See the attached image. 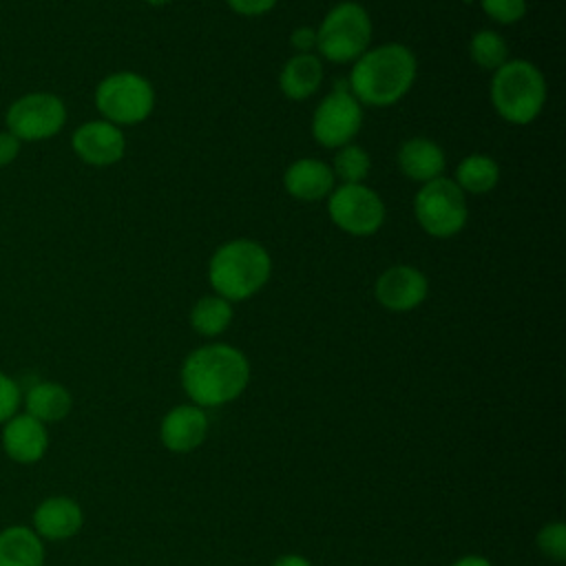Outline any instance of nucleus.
I'll use <instances>...</instances> for the list:
<instances>
[{
    "label": "nucleus",
    "mask_w": 566,
    "mask_h": 566,
    "mask_svg": "<svg viewBox=\"0 0 566 566\" xmlns=\"http://www.w3.org/2000/svg\"><path fill=\"white\" fill-rule=\"evenodd\" d=\"M250 382L245 354L228 343L192 349L181 365V385L197 407H219L243 394Z\"/></svg>",
    "instance_id": "obj_1"
},
{
    "label": "nucleus",
    "mask_w": 566,
    "mask_h": 566,
    "mask_svg": "<svg viewBox=\"0 0 566 566\" xmlns=\"http://www.w3.org/2000/svg\"><path fill=\"white\" fill-rule=\"evenodd\" d=\"M418 75V60L407 44L387 42L369 46L354 60L347 86L352 95L374 108L398 104L413 86Z\"/></svg>",
    "instance_id": "obj_2"
},
{
    "label": "nucleus",
    "mask_w": 566,
    "mask_h": 566,
    "mask_svg": "<svg viewBox=\"0 0 566 566\" xmlns=\"http://www.w3.org/2000/svg\"><path fill=\"white\" fill-rule=\"evenodd\" d=\"M272 276V256L254 239H230L208 261V283L230 303L252 298Z\"/></svg>",
    "instance_id": "obj_3"
},
{
    "label": "nucleus",
    "mask_w": 566,
    "mask_h": 566,
    "mask_svg": "<svg viewBox=\"0 0 566 566\" xmlns=\"http://www.w3.org/2000/svg\"><path fill=\"white\" fill-rule=\"evenodd\" d=\"M546 95L548 86L544 73L524 57H509L493 71L489 84V97L495 113L513 126L535 122L546 104Z\"/></svg>",
    "instance_id": "obj_4"
},
{
    "label": "nucleus",
    "mask_w": 566,
    "mask_h": 566,
    "mask_svg": "<svg viewBox=\"0 0 566 566\" xmlns=\"http://www.w3.org/2000/svg\"><path fill=\"white\" fill-rule=\"evenodd\" d=\"M371 35V18L360 2H336L316 29L318 57L334 64L354 62L369 49Z\"/></svg>",
    "instance_id": "obj_5"
},
{
    "label": "nucleus",
    "mask_w": 566,
    "mask_h": 566,
    "mask_svg": "<svg viewBox=\"0 0 566 566\" xmlns=\"http://www.w3.org/2000/svg\"><path fill=\"white\" fill-rule=\"evenodd\" d=\"M95 108L102 119L115 126H135L150 117L155 88L148 77L135 71H115L95 86Z\"/></svg>",
    "instance_id": "obj_6"
},
{
    "label": "nucleus",
    "mask_w": 566,
    "mask_h": 566,
    "mask_svg": "<svg viewBox=\"0 0 566 566\" xmlns=\"http://www.w3.org/2000/svg\"><path fill=\"white\" fill-rule=\"evenodd\" d=\"M413 217L429 237L449 239L469 221L467 195L451 177L444 175L420 184L413 197Z\"/></svg>",
    "instance_id": "obj_7"
},
{
    "label": "nucleus",
    "mask_w": 566,
    "mask_h": 566,
    "mask_svg": "<svg viewBox=\"0 0 566 566\" xmlns=\"http://www.w3.org/2000/svg\"><path fill=\"white\" fill-rule=\"evenodd\" d=\"M327 214L338 230L352 237H371L382 228L387 208L369 186L340 184L327 195Z\"/></svg>",
    "instance_id": "obj_8"
},
{
    "label": "nucleus",
    "mask_w": 566,
    "mask_h": 566,
    "mask_svg": "<svg viewBox=\"0 0 566 566\" xmlns=\"http://www.w3.org/2000/svg\"><path fill=\"white\" fill-rule=\"evenodd\" d=\"M4 124L20 142H44L64 128L66 104L49 91L24 93L9 104Z\"/></svg>",
    "instance_id": "obj_9"
},
{
    "label": "nucleus",
    "mask_w": 566,
    "mask_h": 566,
    "mask_svg": "<svg viewBox=\"0 0 566 566\" xmlns=\"http://www.w3.org/2000/svg\"><path fill=\"white\" fill-rule=\"evenodd\" d=\"M363 128V104L352 95L347 80L334 88L314 108L310 130L323 148H340L352 144Z\"/></svg>",
    "instance_id": "obj_10"
},
{
    "label": "nucleus",
    "mask_w": 566,
    "mask_h": 566,
    "mask_svg": "<svg viewBox=\"0 0 566 566\" xmlns=\"http://www.w3.org/2000/svg\"><path fill=\"white\" fill-rule=\"evenodd\" d=\"M429 294V281L416 265L398 263L382 270L374 285L376 301L396 314L416 310Z\"/></svg>",
    "instance_id": "obj_11"
},
{
    "label": "nucleus",
    "mask_w": 566,
    "mask_h": 566,
    "mask_svg": "<svg viewBox=\"0 0 566 566\" xmlns=\"http://www.w3.org/2000/svg\"><path fill=\"white\" fill-rule=\"evenodd\" d=\"M71 148L88 166L106 168L117 164L126 153L124 130L106 119H88L71 135Z\"/></svg>",
    "instance_id": "obj_12"
},
{
    "label": "nucleus",
    "mask_w": 566,
    "mask_h": 566,
    "mask_svg": "<svg viewBox=\"0 0 566 566\" xmlns=\"http://www.w3.org/2000/svg\"><path fill=\"white\" fill-rule=\"evenodd\" d=\"M2 451L15 464H35L49 449L46 424L29 413H15L2 424Z\"/></svg>",
    "instance_id": "obj_13"
},
{
    "label": "nucleus",
    "mask_w": 566,
    "mask_h": 566,
    "mask_svg": "<svg viewBox=\"0 0 566 566\" xmlns=\"http://www.w3.org/2000/svg\"><path fill=\"white\" fill-rule=\"evenodd\" d=\"M31 522V528L38 533L40 539L60 542L80 533L84 524V513L73 497L51 495L35 506Z\"/></svg>",
    "instance_id": "obj_14"
},
{
    "label": "nucleus",
    "mask_w": 566,
    "mask_h": 566,
    "mask_svg": "<svg viewBox=\"0 0 566 566\" xmlns=\"http://www.w3.org/2000/svg\"><path fill=\"white\" fill-rule=\"evenodd\" d=\"M336 186V177L323 159L301 157L294 159L283 172V188L290 197L312 203L325 199Z\"/></svg>",
    "instance_id": "obj_15"
},
{
    "label": "nucleus",
    "mask_w": 566,
    "mask_h": 566,
    "mask_svg": "<svg viewBox=\"0 0 566 566\" xmlns=\"http://www.w3.org/2000/svg\"><path fill=\"white\" fill-rule=\"evenodd\" d=\"M208 433L206 411L197 405H179L170 409L159 427V438L166 449L175 453H188L197 449Z\"/></svg>",
    "instance_id": "obj_16"
},
{
    "label": "nucleus",
    "mask_w": 566,
    "mask_h": 566,
    "mask_svg": "<svg viewBox=\"0 0 566 566\" xmlns=\"http://www.w3.org/2000/svg\"><path fill=\"white\" fill-rule=\"evenodd\" d=\"M396 161L400 172L418 184L442 177V170L447 166L442 146L429 137H409L407 142H402L396 153Z\"/></svg>",
    "instance_id": "obj_17"
},
{
    "label": "nucleus",
    "mask_w": 566,
    "mask_h": 566,
    "mask_svg": "<svg viewBox=\"0 0 566 566\" xmlns=\"http://www.w3.org/2000/svg\"><path fill=\"white\" fill-rule=\"evenodd\" d=\"M323 84V62L316 53H294L279 73V88L292 102L310 99Z\"/></svg>",
    "instance_id": "obj_18"
},
{
    "label": "nucleus",
    "mask_w": 566,
    "mask_h": 566,
    "mask_svg": "<svg viewBox=\"0 0 566 566\" xmlns=\"http://www.w3.org/2000/svg\"><path fill=\"white\" fill-rule=\"evenodd\" d=\"M22 402H24V413L33 416L42 424L64 420L73 407L71 391L55 380L33 382L22 396Z\"/></svg>",
    "instance_id": "obj_19"
},
{
    "label": "nucleus",
    "mask_w": 566,
    "mask_h": 566,
    "mask_svg": "<svg viewBox=\"0 0 566 566\" xmlns=\"http://www.w3.org/2000/svg\"><path fill=\"white\" fill-rule=\"evenodd\" d=\"M0 566H44V539L31 526L11 524L0 531Z\"/></svg>",
    "instance_id": "obj_20"
},
{
    "label": "nucleus",
    "mask_w": 566,
    "mask_h": 566,
    "mask_svg": "<svg viewBox=\"0 0 566 566\" xmlns=\"http://www.w3.org/2000/svg\"><path fill=\"white\" fill-rule=\"evenodd\" d=\"M451 179L464 195H486L500 181V166L491 155L471 153L455 166Z\"/></svg>",
    "instance_id": "obj_21"
},
{
    "label": "nucleus",
    "mask_w": 566,
    "mask_h": 566,
    "mask_svg": "<svg viewBox=\"0 0 566 566\" xmlns=\"http://www.w3.org/2000/svg\"><path fill=\"white\" fill-rule=\"evenodd\" d=\"M232 303L219 294L201 296L190 307V327L201 336H219L232 323Z\"/></svg>",
    "instance_id": "obj_22"
},
{
    "label": "nucleus",
    "mask_w": 566,
    "mask_h": 566,
    "mask_svg": "<svg viewBox=\"0 0 566 566\" xmlns=\"http://www.w3.org/2000/svg\"><path fill=\"white\" fill-rule=\"evenodd\" d=\"M469 57L475 66L495 71L509 60V44L502 33L493 29L475 31L469 40Z\"/></svg>",
    "instance_id": "obj_23"
},
{
    "label": "nucleus",
    "mask_w": 566,
    "mask_h": 566,
    "mask_svg": "<svg viewBox=\"0 0 566 566\" xmlns=\"http://www.w3.org/2000/svg\"><path fill=\"white\" fill-rule=\"evenodd\" d=\"M332 172L336 179H340V184H365L369 168H371V157L367 155V150L358 144H345L340 148H336V155L329 164Z\"/></svg>",
    "instance_id": "obj_24"
},
{
    "label": "nucleus",
    "mask_w": 566,
    "mask_h": 566,
    "mask_svg": "<svg viewBox=\"0 0 566 566\" xmlns=\"http://www.w3.org/2000/svg\"><path fill=\"white\" fill-rule=\"evenodd\" d=\"M537 548L553 562H564L566 557V526L562 522L544 524L537 533Z\"/></svg>",
    "instance_id": "obj_25"
},
{
    "label": "nucleus",
    "mask_w": 566,
    "mask_h": 566,
    "mask_svg": "<svg viewBox=\"0 0 566 566\" xmlns=\"http://www.w3.org/2000/svg\"><path fill=\"white\" fill-rule=\"evenodd\" d=\"M480 9L497 24H515L526 15V0H480Z\"/></svg>",
    "instance_id": "obj_26"
},
{
    "label": "nucleus",
    "mask_w": 566,
    "mask_h": 566,
    "mask_svg": "<svg viewBox=\"0 0 566 566\" xmlns=\"http://www.w3.org/2000/svg\"><path fill=\"white\" fill-rule=\"evenodd\" d=\"M20 405H22V387L18 385L15 378L0 371V424L13 418Z\"/></svg>",
    "instance_id": "obj_27"
},
{
    "label": "nucleus",
    "mask_w": 566,
    "mask_h": 566,
    "mask_svg": "<svg viewBox=\"0 0 566 566\" xmlns=\"http://www.w3.org/2000/svg\"><path fill=\"white\" fill-rule=\"evenodd\" d=\"M279 0H226V4L239 13V15H245V18H259V15H265L270 13L274 7H276Z\"/></svg>",
    "instance_id": "obj_28"
},
{
    "label": "nucleus",
    "mask_w": 566,
    "mask_h": 566,
    "mask_svg": "<svg viewBox=\"0 0 566 566\" xmlns=\"http://www.w3.org/2000/svg\"><path fill=\"white\" fill-rule=\"evenodd\" d=\"M290 44L296 53H314L316 51V29L314 27H296L290 35Z\"/></svg>",
    "instance_id": "obj_29"
},
{
    "label": "nucleus",
    "mask_w": 566,
    "mask_h": 566,
    "mask_svg": "<svg viewBox=\"0 0 566 566\" xmlns=\"http://www.w3.org/2000/svg\"><path fill=\"white\" fill-rule=\"evenodd\" d=\"M20 148H22V142L13 133L0 130V168L13 164L15 157L20 155Z\"/></svg>",
    "instance_id": "obj_30"
},
{
    "label": "nucleus",
    "mask_w": 566,
    "mask_h": 566,
    "mask_svg": "<svg viewBox=\"0 0 566 566\" xmlns=\"http://www.w3.org/2000/svg\"><path fill=\"white\" fill-rule=\"evenodd\" d=\"M272 566H312L310 559H305L303 555H296V553H287V555H281L272 562Z\"/></svg>",
    "instance_id": "obj_31"
},
{
    "label": "nucleus",
    "mask_w": 566,
    "mask_h": 566,
    "mask_svg": "<svg viewBox=\"0 0 566 566\" xmlns=\"http://www.w3.org/2000/svg\"><path fill=\"white\" fill-rule=\"evenodd\" d=\"M451 566H491V562L482 555H464V557L455 559Z\"/></svg>",
    "instance_id": "obj_32"
},
{
    "label": "nucleus",
    "mask_w": 566,
    "mask_h": 566,
    "mask_svg": "<svg viewBox=\"0 0 566 566\" xmlns=\"http://www.w3.org/2000/svg\"><path fill=\"white\" fill-rule=\"evenodd\" d=\"M146 4H150V7H164V4H168V2H172V0H144Z\"/></svg>",
    "instance_id": "obj_33"
},
{
    "label": "nucleus",
    "mask_w": 566,
    "mask_h": 566,
    "mask_svg": "<svg viewBox=\"0 0 566 566\" xmlns=\"http://www.w3.org/2000/svg\"><path fill=\"white\" fill-rule=\"evenodd\" d=\"M462 2H471V0H462Z\"/></svg>",
    "instance_id": "obj_34"
}]
</instances>
